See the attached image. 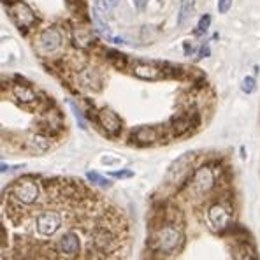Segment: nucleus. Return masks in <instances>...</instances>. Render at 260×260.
Wrapping results in <instances>:
<instances>
[{
    "label": "nucleus",
    "mask_w": 260,
    "mask_h": 260,
    "mask_svg": "<svg viewBox=\"0 0 260 260\" xmlns=\"http://www.w3.org/2000/svg\"><path fill=\"white\" fill-rule=\"evenodd\" d=\"M150 246L151 250L159 251V253H165V255L176 253L183 246V234L178 229V225L171 223L159 225L155 229V232L151 234Z\"/></svg>",
    "instance_id": "obj_1"
},
{
    "label": "nucleus",
    "mask_w": 260,
    "mask_h": 260,
    "mask_svg": "<svg viewBox=\"0 0 260 260\" xmlns=\"http://www.w3.org/2000/svg\"><path fill=\"white\" fill-rule=\"evenodd\" d=\"M13 199L16 202L23 204V206H32L39 200L40 188L36 181L30 178H21L13 185Z\"/></svg>",
    "instance_id": "obj_2"
},
{
    "label": "nucleus",
    "mask_w": 260,
    "mask_h": 260,
    "mask_svg": "<svg viewBox=\"0 0 260 260\" xmlns=\"http://www.w3.org/2000/svg\"><path fill=\"white\" fill-rule=\"evenodd\" d=\"M62 225H63V218L58 211L40 213L36 218L37 232H39L40 236H44V238H53L55 234L62 229Z\"/></svg>",
    "instance_id": "obj_3"
},
{
    "label": "nucleus",
    "mask_w": 260,
    "mask_h": 260,
    "mask_svg": "<svg viewBox=\"0 0 260 260\" xmlns=\"http://www.w3.org/2000/svg\"><path fill=\"white\" fill-rule=\"evenodd\" d=\"M97 123L109 137H118L123 127L121 118L109 107H102L100 111H97Z\"/></svg>",
    "instance_id": "obj_4"
},
{
    "label": "nucleus",
    "mask_w": 260,
    "mask_h": 260,
    "mask_svg": "<svg viewBox=\"0 0 260 260\" xmlns=\"http://www.w3.org/2000/svg\"><path fill=\"white\" fill-rule=\"evenodd\" d=\"M13 20L16 23V27L23 32L30 30L34 25H37V16L21 0H14L13 2Z\"/></svg>",
    "instance_id": "obj_5"
},
{
    "label": "nucleus",
    "mask_w": 260,
    "mask_h": 260,
    "mask_svg": "<svg viewBox=\"0 0 260 260\" xmlns=\"http://www.w3.org/2000/svg\"><path fill=\"white\" fill-rule=\"evenodd\" d=\"M92 244L95 248V251H100V253H109L111 250H115L116 246V238L113 230L109 227H95L92 232Z\"/></svg>",
    "instance_id": "obj_6"
},
{
    "label": "nucleus",
    "mask_w": 260,
    "mask_h": 260,
    "mask_svg": "<svg viewBox=\"0 0 260 260\" xmlns=\"http://www.w3.org/2000/svg\"><path fill=\"white\" fill-rule=\"evenodd\" d=\"M58 253H62L63 257H69V259H78L81 257V251H83V244H81V238L76 232L69 230L58 239Z\"/></svg>",
    "instance_id": "obj_7"
},
{
    "label": "nucleus",
    "mask_w": 260,
    "mask_h": 260,
    "mask_svg": "<svg viewBox=\"0 0 260 260\" xmlns=\"http://www.w3.org/2000/svg\"><path fill=\"white\" fill-rule=\"evenodd\" d=\"M215 172L209 167H200L194 174V180L190 181V186L194 190L195 195H206L209 190L215 186Z\"/></svg>",
    "instance_id": "obj_8"
},
{
    "label": "nucleus",
    "mask_w": 260,
    "mask_h": 260,
    "mask_svg": "<svg viewBox=\"0 0 260 260\" xmlns=\"http://www.w3.org/2000/svg\"><path fill=\"white\" fill-rule=\"evenodd\" d=\"M207 220L211 223V227L218 232L229 229L230 227V211L229 207H225L223 204H213L207 209Z\"/></svg>",
    "instance_id": "obj_9"
},
{
    "label": "nucleus",
    "mask_w": 260,
    "mask_h": 260,
    "mask_svg": "<svg viewBox=\"0 0 260 260\" xmlns=\"http://www.w3.org/2000/svg\"><path fill=\"white\" fill-rule=\"evenodd\" d=\"M40 123L44 127V134L57 136L60 130H63V116L57 107H51V109H46L44 113H42Z\"/></svg>",
    "instance_id": "obj_10"
},
{
    "label": "nucleus",
    "mask_w": 260,
    "mask_h": 260,
    "mask_svg": "<svg viewBox=\"0 0 260 260\" xmlns=\"http://www.w3.org/2000/svg\"><path fill=\"white\" fill-rule=\"evenodd\" d=\"M199 125V116L197 113H190V115H180V116H174L171 120V132L172 136H183L190 130V128H195Z\"/></svg>",
    "instance_id": "obj_11"
},
{
    "label": "nucleus",
    "mask_w": 260,
    "mask_h": 260,
    "mask_svg": "<svg viewBox=\"0 0 260 260\" xmlns=\"http://www.w3.org/2000/svg\"><path fill=\"white\" fill-rule=\"evenodd\" d=\"M132 72L136 78L144 81H160L165 78V72L160 67L153 65V63H144V62H136L132 67Z\"/></svg>",
    "instance_id": "obj_12"
},
{
    "label": "nucleus",
    "mask_w": 260,
    "mask_h": 260,
    "mask_svg": "<svg viewBox=\"0 0 260 260\" xmlns=\"http://www.w3.org/2000/svg\"><path fill=\"white\" fill-rule=\"evenodd\" d=\"M162 137L160 128L157 127H137L132 132L130 139L139 146H150L153 142H157Z\"/></svg>",
    "instance_id": "obj_13"
},
{
    "label": "nucleus",
    "mask_w": 260,
    "mask_h": 260,
    "mask_svg": "<svg viewBox=\"0 0 260 260\" xmlns=\"http://www.w3.org/2000/svg\"><path fill=\"white\" fill-rule=\"evenodd\" d=\"M192 153H186L185 157H181V159H178L176 162L172 163L171 169H169L167 172V181H174V183H180V181H185L186 180V172H188L190 169V162H192Z\"/></svg>",
    "instance_id": "obj_14"
},
{
    "label": "nucleus",
    "mask_w": 260,
    "mask_h": 260,
    "mask_svg": "<svg viewBox=\"0 0 260 260\" xmlns=\"http://www.w3.org/2000/svg\"><path fill=\"white\" fill-rule=\"evenodd\" d=\"M39 46L46 53H53V51L62 48V34L57 28H48V30H44L40 34Z\"/></svg>",
    "instance_id": "obj_15"
},
{
    "label": "nucleus",
    "mask_w": 260,
    "mask_h": 260,
    "mask_svg": "<svg viewBox=\"0 0 260 260\" xmlns=\"http://www.w3.org/2000/svg\"><path fill=\"white\" fill-rule=\"evenodd\" d=\"M11 90H13V95L16 97V100H18L20 104H23V106H37L39 99H37L34 88L28 86L27 83H23V84L14 83L13 86H11Z\"/></svg>",
    "instance_id": "obj_16"
},
{
    "label": "nucleus",
    "mask_w": 260,
    "mask_h": 260,
    "mask_svg": "<svg viewBox=\"0 0 260 260\" xmlns=\"http://www.w3.org/2000/svg\"><path fill=\"white\" fill-rule=\"evenodd\" d=\"M195 13V0H181L180 5V14H178V25L183 27L192 20Z\"/></svg>",
    "instance_id": "obj_17"
},
{
    "label": "nucleus",
    "mask_w": 260,
    "mask_h": 260,
    "mask_svg": "<svg viewBox=\"0 0 260 260\" xmlns=\"http://www.w3.org/2000/svg\"><path fill=\"white\" fill-rule=\"evenodd\" d=\"M28 144L36 151H46L49 148V139L46 137V134H34L28 137Z\"/></svg>",
    "instance_id": "obj_18"
},
{
    "label": "nucleus",
    "mask_w": 260,
    "mask_h": 260,
    "mask_svg": "<svg viewBox=\"0 0 260 260\" xmlns=\"http://www.w3.org/2000/svg\"><path fill=\"white\" fill-rule=\"evenodd\" d=\"M106 55L115 67H118V69H125V67H127L128 58L125 57L123 53H118V51H106Z\"/></svg>",
    "instance_id": "obj_19"
},
{
    "label": "nucleus",
    "mask_w": 260,
    "mask_h": 260,
    "mask_svg": "<svg viewBox=\"0 0 260 260\" xmlns=\"http://www.w3.org/2000/svg\"><path fill=\"white\" fill-rule=\"evenodd\" d=\"M93 11H95L104 21H107V20L111 18V5L106 0H95V9Z\"/></svg>",
    "instance_id": "obj_20"
},
{
    "label": "nucleus",
    "mask_w": 260,
    "mask_h": 260,
    "mask_svg": "<svg viewBox=\"0 0 260 260\" xmlns=\"http://www.w3.org/2000/svg\"><path fill=\"white\" fill-rule=\"evenodd\" d=\"M86 178H88V180L92 181V183H95V185L102 186V188H109V186H111V181L106 180V178L102 176V174H99V172L90 171L88 174H86Z\"/></svg>",
    "instance_id": "obj_21"
},
{
    "label": "nucleus",
    "mask_w": 260,
    "mask_h": 260,
    "mask_svg": "<svg viewBox=\"0 0 260 260\" xmlns=\"http://www.w3.org/2000/svg\"><path fill=\"white\" fill-rule=\"evenodd\" d=\"M209 25H211V16L209 14H204L202 18L199 20V25H197V30H195V34H206L207 28H209Z\"/></svg>",
    "instance_id": "obj_22"
},
{
    "label": "nucleus",
    "mask_w": 260,
    "mask_h": 260,
    "mask_svg": "<svg viewBox=\"0 0 260 260\" xmlns=\"http://www.w3.org/2000/svg\"><path fill=\"white\" fill-rule=\"evenodd\" d=\"M241 90H242V92H244V93L255 92V78H251V76H246V78L242 80Z\"/></svg>",
    "instance_id": "obj_23"
},
{
    "label": "nucleus",
    "mask_w": 260,
    "mask_h": 260,
    "mask_svg": "<svg viewBox=\"0 0 260 260\" xmlns=\"http://www.w3.org/2000/svg\"><path fill=\"white\" fill-rule=\"evenodd\" d=\"M232 7V0H218V13L225 14Z\"/></svg>",
    "instance_id": "obj_24"
},
{
    "label": "nucleus",
    "mask_w": 260,
    "mask_h": 260,
    "mask_svg": "<svg viewBox=\"0 0 260 260\" xmlns=\"http://www.w3.org/2000/svg\"><path fill=\"white\" fill-rule=\"evenodd\" d=\"M132 171H118V172H111V178H132Z\"/></svg>",
    "instance_id": "obj_25"
},
{
    "label": "nucleus",
    "mask_w": 260,
    "mask_h": 260,
    "mask_svg": "<svg viewBox=\"0 0 260 260\" xmlns=\"http://www.w3.org/2000/svg\"><path fill=\"white\" fill-rule=\"evenodd\" d=\"M71 107H72V109H74V115H76V118L80 120V125H81V128H84V120H83V116H81V111L78 109V106H76L74 102H72V104H71Z\"/></svg>",
    "instance_id": "obj_26"
},
{
    "label": "nucleus",
    "mask_w": 260,
    "mask_h": 260,
    "mask_svg": "<svg viewBox=\"0 0 260 260\" xmlns=\"http://www.w3.org/2000/svg\"><path fill=\"white\" fill-rule=\"evenodd\" d=\"M134 4H136L137 9H144L146 4H148V0H134Z\"/></svg>",
    "instance_id": "obj_27"
},
{
    "label": "nucleus",
    "mask_w": 260,
    "mask_h": 260,
    "mask_svg": "<svg viewBox=\"0 0 260 260\" xmlns=\"http://www.w3.org/2000/svg\"><path fill=\"white\" fill-rule=\"evenodd\" d=\"M207 55H209V48H207V46H204V48L200 49V58L207 57Z\"/></svg>",
    "instance_id": "obj_28"
},
{
    "label": "nucleus",
    "mask_w": 260,
    "mask_h": 260,
    "mask_svg": "<svg viewBox=\"0 0 260 260\" xmlns=\"http://www.w3.org/2000/svg\"><path fill=\"white\" fill-rule=\"evenodd\" d=\"M9 171V165H5V163H0V174H4V172Z\"/></svg>",
    "instance_id": "obj_29"
},
{
    "label": "nucleus",
    "mask_w": 260,
    "mask_h": 260,
    "mask_svg": "<svg viewBox=\"0 0 260 260\" xmlns=\"http://www.w3.org/2000/svg\"><path fill=\"white\" fill-rule=\"evenodd\" d=\"M107 2H109L111 7H116V5L120 4V0H107Z\"/></svg>",
    "instance_id": "obj_30"
},
{
    "label": "nucleus",
    "mask_w": 260,
    "mask_h": 260,
    "mask_svg": "<svg viewBox=\"0 0 260 260\" xmlns=\"http://www.w3.org/2000/svg\"><path fill=\"white\" fill-rule=\"evenodd\" d=\"M2 2H5V4H9V2H14V0H2Z\"/></svg>",
    "instance_id": "obj_31"
}]
</instances>
